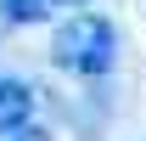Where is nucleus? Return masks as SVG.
I'll use <instances>...</instances> for the list:
<instances>
[{
	"mask_svg": "<svg viewBox=\"0 0 146 141\" xmlns=\"http://www.w3.org/2000/svg\"><path fill=\"white\" fill-rule=\"evenodd\" d=\"M118 51H124V40H118V23L107 11H96V6H79L68 17H56V34H51V62L73 79H107L118 68Z\"/></svg>",
	"mask_w": 146,
	"mask_h": 141,
	"instance_id": "1",
	"label": "nucleus"
},
{
	"mask_svg": "<svg viewBox=\"0 0 146 141\" xmlns=\"http://www.w3.org/2000/svg\"><path fill=\"white\" fill-rule=\"evenodd\" d=\"M34 107H39V96H34V85L23 73H0V136L34 124Z\"/></svg>",
	"mask_w": 146,
	"mask_h": 141,
	"instance_id": "2",
	"label": "nucleus"
},
{
	"mask_svg": "<svg viewBox=\"0 0 146 141\" xmlns=\"http://www.w3.org/2000/svg\"><path fill=\"white\" fill-rule=\"evenodd\" d=\"M62 11H68L62 0H0V17L11 28H51Z\"/></svg>",
	"mask_w": 146,
	"mask_h": 141,
	"instance_id": "3",
	"label": "nucleus"
},
{
	"mask_svg": "<svg viewBox=\"0 0 146 141\" xmlns=\"http://www.w3.org/2000/svg\"><path fill=\"white\" fill-rule=\"evenodd\" d=\"M0 141H56V136L45 130V124H23V130H6Z\"/></svg>",
	"mask_w": 146,
	"mask_h": 141,
	"instance_id": "4",
	"label": "nucleus"
},
{
	"mask_svg": "<svg viewBox=\"0 0 146 141\" xmlns=\"http://www.w3.org/2000/svg\"><path fill=\"white\" fill-rule=\"evenodd\" d=\"M62 6H96V0H62Z\"/></svg>",
	"mask_w": 146,
	"mask_h": 141,
	"instance_id": "5",
	"label": "nucleus"
}]
</instances>
